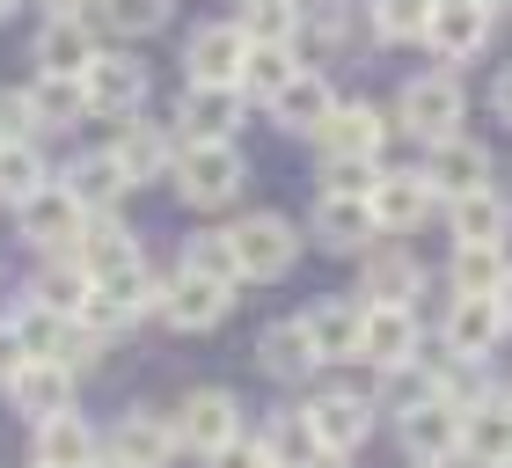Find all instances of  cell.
Returning <instances> with one entry per match:
<instances>
[{"label": "cell", "instance_id": "obj_1", "mask_svg": "<svg viewBox=\"0 0 512 468\" xmlns=\"http://www.w3.org/2000/svg\"><path fill=\"white\" fill-rule=\"evenodd\" d=\"M461 110H469V96H461V81H454V74H425V81H410L403 96H395V117H403V132L432 139V147L461 132Z\"/></svg>", "mask_w": 512, "mask_h": 468}, {"label": "cell", "instance_id": "obj_2", "mask_svg": "<svg viewBox=\"0 0 512 468\" xmlns=\"http://www.w3.org/2000/svg\"><path fill=\"white\" fill-rule=\"evenodd\" d=\"M227 242H235V256H242V278H286L293 256H300V234H293L286 213H249Z\"/></svg>", "mask_w": 512, "mask_h": 468}, {"label": "cell", "instance_id": "obj_3", "mask_svg": "<svg viewBox=\"0 0 512 468\" xmlns=\"http://www.w3.org/2000/svg\"><path fill=\"white\" fill-rule=\"evenodd\" d=\"M176 439H183V447H198V454L235 447V439H242V410H235V395H220V388L183 395V410H176Z\"/></svg>", "mask_w": 512, "mask_h": 468}, {"label": "cell", "instance_id": "obj_4", "mask_svg": "<svg viewBox=\"0 0 512 468\" xmlns=\"http://www.w3.org/2000/svg\"><path fill=\"white\" fill-rule=\"evenodd\" d=\"M176 183L191 205H227V198H242V154L235 147H191L176 161Z\"/></svg>", "mask_w": 512, "mask_h": 468}, {"label": "cell", "instance_id": "obj_5", "mask_svg": "<svg viewBox=\"0 0 512 468\" xmlns=\"http://www.w3.org/2000/svg\"><path fill=\"white\" fill-rule=\"evenodd\" d=\"M242 59H249V44H242L235 22L198 30L191 52H183V66H191V88H235V81H242Z\"/></svg>", "mask_w": 512, "mask_h": 468}, {"label": "cell", "instance_id": "obj_6", "mask_svg": "<svg viewBox=\"0 0 512 468\" xmlns=\"http://www.w3.org/2000/svg\"><path fill=\"white\" fill-rule=\"evenodd\" d=\"M96 37L81 30L74 15H52L37 30V66H44V81H88V66H96Z\"/></svg>", "mask_w": 512, "mask_h": 468}, {"label": "cell", "instance_id": "obj_7", "mask_svg": "<svg viewBox=\"0 0 512 468\" xmlns=\"http://www.w3.org/2000/svg\"><path fill=\"white\" fill-rule=\"evenodd\" d=\"M176 125L191 132V147H227V132L242 125V96L235 88H183Z\"/></svg>", "mask_w": 512, "mask_h": 468}, {"label": "cell", "instance_id": "obj_8", "mask_svg": "<svg viewBox=\"0 0 512 468\" xmlns=\"http://www.w3.org/2000/svg\"><path fill=\"white\" fill-rule=\"evenodd\" d=\"M432 191H447V198H469V191H491V154L476 147V139H439L432 147V169H425Z\"/></svg>", "mask_w": 512, "mask_h": 468}, {"label": "cell", "instance_id": "obj_9", "mask_svg": "<svg viewBox=\"0 0 512 468\" xmlns=\"http://www.w3.org/2000/svg\"><path fill=\"white\" fill-rule=\"evenodd\" d=\"M410 351H417V315L410 308H366V330H359V359L366 366H410Z\"/></svg>", "mask_w": 512, "mask_h": 468}, {"label": "cell", "instance_id": "obj_10", "mask_svg": "<svg viewBox=\"0 0 512 468\" xmlns=\"http://www.w3.org/2000/svg\"><path fill=\"white\" fill-rule=\"evenodd\" d=\"M461 454L483 468H512V403H469L461 410Z\"/></svg>", "mask_w": 512, "mask_h": 468}, {"label": "cell", "instance_id": "obj_11", "mask_svg": "<svg viewBox=\"0 0 512 468\" xmlns=\"http://www.w3.org/2000/svg\"><path fill=\"white\" fill-rule=\"evenodd\" d=\"M8 395H15V410H22V417H37V425H44V417H66L74 373H66L59 359H30V366H22L15 381H8Z\"/></svg>", "mask_w": 512, "mask_h": 468}, {"label": "cell", "instance_id": "obj_12", "mask_svg": "<svg viewBox=\"0 0 512 468\" xmlns=\"http://www.w3.org/2000/svg\"><path fill=\"white\" fill-rule=\"evenodd\" d=\"M227 308H235V300H227V286H213V278H191V271H176L169 293H161V315H169L176 330H213Z\"/></svg>", "mask_w": 512, "mask_h": 468}, {"label": "cell", "instance_id": "obj_13", "mask_svg": "<svg viewBox=\"0 0 512 468\" xmlns=\"http://www.w3.org/2000/svg\"><path fill=\"white\" fill-rule=\"evenodd\" d=\"M315 139H322V154H330V161H374L381 154V110L344 103V110H330V125H322Z\"/></svg>", "mask_w": 512, "mask_h": 468}, {"label": "cell", "instance_id": "obj_14", "mask_svg": "<svg viewBox=\"0 0 512 468\" xmlns=\"http://www.w3.org/2000/svg\"><path fill=\"white\" fill-rule=\"evenodd\" d=\"M300 417H308V432H315V447L322 454H352L359 447V439H366V403H359V395H322V403L315 410H300Z\"/></svg>", "mask_w": 512, "mask_h": 468}, {"label": "cell", "instance_id": "obj_15", "mask_svg": "<svg viewBox=\"0 0 512 468\" xmlns=\"http://www.w3.org/2000/svg\"><path fill=\"white\" fill-rule=\"evenodd\" d=\"M81 271H88V286H110V278H125L139 271V249H132V234L118 220H96L81 234Z\"/></svg>", "mask_w": 512, "mask_h": 468}, {"label": "cell", "instance_id": "obj_16", "mask_svg": "<svg viewBox=\"0 0 512 468\" xmlns=\"http://www.w3.org/2000/svg\"><path fill=\"white\" fill-rule=\"evenodd\" d=\"M300 330H308L315 359H344V351H359V330H366V308H344V300H315L308 315H300Z\"/></svg>", "mask_w": 512, "mask_h": 468}, {"label": "cell", "instance_id": "obj_17", "mask_svg": "<svg viewBox=\"0 0 512 468\" xmlns=\"http://www.w3.org/2000/svg\"><path fill=\"white\" fill-rule=\"evenodd\" d=\"M505 198L498 191H469V198H454V249H498L505 242Z\"/></svg>", "mask_w": 512, "mask_h": 468}, {"label": "cell", "instance_id": "obj_18", "mask_svg": "<svg viewBox=\"0 0 512 468\" xmlns=\"http://www.w3.org/2000/svg\"><path fill=\"white\" fill-rule=\"evenodd\" d=\"M374 205H366V198H330V191H322V205H315V234H322V242H330V249H366V242H374Z\"/></svg>", "mask_w": 512, "mask_h": 468}, {"label": "cell", "instance_id": "obj_19", "mask_svg": "<svg viewBox=\"0 0 512 468\" xmlns=\"http://www.w3.org/2000/svg\"><path fill=\"white\" fill-rule=\"evenodd\" d=\"M81 88H88V110H132L147 96V66L139 59H96Z\"/></svg>", "mask_w": 512, "mask_h": 468}, {"label": "cell", "instance_id": "obj_20", "mask_svg": "<svg viewBox=\"0 0 512 468\" xmlns=\"http://www.w3.org/2000/svg\"><path fill=\"white\" fill-rule=\"evenodd\" d=\"M74 227H81V205L66 198V191H37L30 205H22V234H30V242H37L44 256L74 242Z\"/></svg>", "mask_w": 512, "mask_h": 468}, {"label": "cell", "instance_id": "obj_21", "mask_svg": "<svg viewBox=\"0 0 512 468\" xmlns=\"http://www.w3.org/2000/svg\"><path fill=\"white\" fill-rule=\"evenodd\" d=\"M271 110H278V125H286V132H322V125H330V110H337V96H330L315 74H293V81L271 96Z\"/></svg>", "mask_w": 512, "mask_h": 468}, {"label": "cell", "instance_id": "obj_22", "mask_svg": "<svg viewBox=\"0 0 512 468\" xmlns=\"http://www.w3.org/2000/svg\"><path fill=\"white\" fill-rule=\"evenodd\" d=\"M403 447H410V454H425V461H454V447H461V417L432 395L425 410H410V417H403Z\"/></svg>", "mask_w": 512, "mask_h": 468}, {"label": "cell", "instance_id": "obj_23", "mask_svg": "<svg viewBox=\"0 0 512 468\" xmlns=\"http://www.w3.org/2000/svg\"><path fill=\"white\" fill-rule=\"evenodd\" d=\"M439 52L447 59H469L483 37H491V8H483V0H454V8H439L432 15V30H425Z\"/></svg>", "mask_w": 512, "mask_h": 468}, {"label": "cell", "instance_id": "obj_24", "mask_svg": "<svg viewBox=\"0 0 512 468\" xmlns=\"http://www.w3.org/2000/svg\"><path fill=\"white\" fill-rule=\"evenodd\" d=\"M110 161L125 169V183H147L169 169V132L161 125H118V147H110Z\"/></svg>", "mask_w": 512, "mask_h": 468}, {"label": "cell", "instance_id": "obj_25", "mask_svg": "<svg viewBox=\"0 0 512 468\" xmlns=\"http://www.w3.org/2000/svg\"><path fill=\"white\" fill-rule=\"evenodd\" d=\"M256 366H264V373H278V381H300V373L315 366V344H308V330H300V322H271V330L256 337Z\"/></svg>", "mask_w": 512, "mask_h": 468}, {"label": "cell", "instance_id": "obj_26", "mask_svg": "<svg viewBox=\"0 0 512 468\" xmlns=\"http://www.w3.org/2000/svg\"><path fill=\"white\" fill-rule=\"evenodd\" d=\"M498 330H505V322H498V300H454V315H447V344H454L469 366L498 344Z\"/></svg>", "mask_w": 512, "mask_h": 468}, {"label": "cell", "instance_id": "obj_27", "mask_svg": "<svg viewBox=\"0 0 512 468\" xmlns=\"http://www.w3.org/2000/svg\"><path fill=\"white\" fill-rule=\"evenodd\" d=\"M366 205H374L381 227H417V220L432 213V183L425 176H381V191L366 198Z\"/></svg>", "mask_w": 512, "mask_h": 468}, {"label": "cell", "instance_id": "obj_28", "mask_svg": "<svg viewBox=\"0 0 512 468\" xmlns=\"http://www.w3.org/2000/svg\"><path fill=\"white\" fill-rule=\"evenodd\" d=\"M59 191H66V198H74L81 213H88V205H110L118 191H132V183H125V169H118L110 154H81L74 169H66V183H59Z\"/></svg>", "mask_w": 512, "mask_h": 468}, {"label": "cell", "instance_id": "obj_29", "mask_svg": "<svg viewBox=\"0 0 512 468\" xmlns=\"http://www.w3.org/2000/svg\"><path fill=\"white\" fill-rule=\"evenodd\" d=\"M96 439H88L81 417H44L37 425V468H88Z\"/></svg>", "mask_w": 512, "mask_h": 468}, {"label": "cell", "instance_id": "obj_30", "mask_svg": "<svg viewBox=\"0 0 512 468\" xmlns=\"http://www.w3.org/2000/svg\"><path fill=\"white\" fill-rule=\"evenodd\" d=\"M410 293H417V256L410 249L374 256V271H366V308H410Z\"/></svg>", "mask_w": 512, "mask_h": 468}, {"label": "cell", "instance_id": "obj_31", "mask_svg": "<svg viewBox=\"0 0 512 468\" xmlns=\"http://www.w3.org/2000/svg\"><path fill=\"white\" fill-rule=\"evenodd\" d=\"M498 293H505L498 249H454V300H498Z\"/></svg>", "mask_w": 512, "mask_h": 468}, {"label": "cell", "instance_id": "obj_32", "mask_svg": "<svg viewBox=\"0 0 512 468\" xmlns=\"http://www.w3.org/2000/svg\"><path fill=\"white\" fill-rule=\"evenodd\" d=\"M183 271H191V278H213V286H235V278H242V256H235L227 234H191V242H183Z\"/></svg>", "mask_w": 512, "mask_h": 468}, {"label": "cell", "instance_id": "obj_33", "mask_svg": "<svg viewBox=\"0 0 512 468\" xmlns=\"http://www.w3.org/2000/svg\"><path fill=\"white\" fill-rule=\"evenodd\" d=\"M37 191H44V161H37V147H30V139H8V147H0V198L30 205Z\"/></svg>", "mask_w": 512, "mask_h": 468}, {"label": "cell", "instance_id": "obj_34", "mask_svg": "<svg viewBox=\"0 0 512 468\" xmlns=\"http://www.w3.org/2000/svg\"><path fill=\"white\" fill-rule=\"evenodd\" d=\"M110 454H118V468H161V454H169V432H161L154 417H125L118 439H110Z\"/></svg>", "mask_w": 512, "mask_h": 468}, {"label": "cell", "instance_id": "obj_35", "mask_svg": "<svg viewBox=\"0 0 512 468\" xmlns=\"http://www.w3.org/2000/svg\"><path fill=\"white\" fill-rule=\"evenodd\" d=\"M432 15H439V0H374V30L388 44H417L432 30Z\"/></svg>", "mask_w": 512, "mask_h": 468}, {"label": "cell", "instance_id": "obj_36", "mask_svg": "<svg viewBox=\"0 0 512 468\" xmlns=\"http://www.w3.org/2000/svg\"><path fill=\"white\" fill-rule=\"evenodd\" d=\"M293 74H300V66H293L286 44H249V59H242V88H256V96H278V88H286Z\"/></svg>", "mask_w": 512, "mask_h": 468}, {"label": "cell", "instance_id": "obj_37", "mask_svg": "<svg viewBox=\"0 0 512 468\" xmlns=\"http://www.w3.org/2000/svg\"><path fill=\"white\" fill-rule=\"evenodd\" d=\"M293 0H249V8H242V22H235V30H242V44H286L293 37Z\"/></svg>", "mask_w": 512, "mask_h": 468}, {"label": "cell", "instance_id": "obj_38", "mask_svg": "<svg viewBox=\"0 0 512 468\" xmlns=\"http://www.w3.org/2000/svg\"><path fill=\"white\" fill-rule=\"evenodd\" d=\"M44 308H52V315H81V300L88 293H96V286H88V271L81 264H44Z\"/></svg>", "mask_w": 512, "mask_h": 468}, {"label": "cell", "instance_id": "obj_39", "mask_svg": "<svg viewBox=\"0 0 512 468\" xmlns=\"http://www.w3.org/2000/svg\"><path fill=\"white\" fill-rule=\"evenodd\" d=\"M271 461H286V468H308V461H322V447H315V432H308V417H286V425L271 432V447H264Z\"/></svg>", "mask_w": 512, "mask_h": 468}, {"label": "cell", "instance_id": "obj_40", "mask_svg": "<svg viewBox=\"0 0 512 468\" xmlns=\"http://www.w3.org/2000/svg\"><path fill=\"white\" fill-rule=\"evenodd\" d=\"M110 8V30H125V37H147L169 22V0H103Z\"/></svg>", "mask_w": 512, "mask_h": 468}, {"label": "cell", "instance_id": "obj_41", "mask_svg": "<svg viewBox=\"0 0 512 468\" xmlns=\"http://www.w3.org/2000/svg\"><path fill=\"white\" fill-rule=\"evenodd\" d=\"M322 183H330V198H374L381 191L374 161H322Z\"/></svg>", "mask_w": 512, "mask_h": 468}, {"label": "cell", "instance_id": "obj_42", "mask_svg": "<svg viewBox=\"0 0 512 468\" xmlns=\"http://www.w3.org/2000/svg\"><path fill=\"white\" fill-rule=\"evenodd\" d=\"M30 103H37V117H81L88 110V88L81 81H37Z\"/></svg>", "mask_w": 512, "mask_h": 468}, {"label": "cell", "instance_id": "obj_43", "mask_svg": "<svg viewBox=\"0 0 512 468\" xmlns=\"http://www.w3.org/2000/svg\"><path fill=\"white\" fill-rule=\"evenodd\" d=\"M30 132H37L30 88H0V147H8V139H30Z\"/></svg>", "mask_w": 512, "mask_h": 468}, {"label": "cell", "instance_id": "obj_44", "mask_svg": "<svg viewBox=\"0 0 512 468\" xmlns=\"http://www.w3.org/2000/svg\"><path fill=\"white\" fill-rule=\"evenodd\" d=\"M213 468H271V454L256 447V439H235V447H220V454H213Z\"/></svg>", "mask_w": 512, "mask_h": 468}, {"label": "cell", "instance_id": "obj_45", "mask_svg": "<svg viewBox=\"0 0 512 468\" xmlns=\"http://www.w3.org/2000/svg\"><path fill=\"white\" fill-rule=\"evenodd\" d=\"M22 366H30V351H22V337H15V330H0V388H8Z\"/></svg>", "mask_w": 512, "mask_h": 468}, {"label": "cell", "instance_id": "obj_46", "mask_svg": "<svg viewBox=\"0 0 512 468\" xmlns=\"http://www.w3.org/2000/svg\"><path fill=\"white\" fill-rule=\"evenodd\" d=\"M498 117H505V125H512V66H505V74H498Z\"/></svg>", "mask_w": 512, "mask_h": 468}, {"label": "cell", "instance_id": "obj_47", "mask_svg": "<svg viewBox=\"0 0 512 468\" xmlns=\"http://www.w3.org/2000/svg\"><path fill=\"white\" fill-rule=\"evenodd\" d=\"M498 322H512V278H505V293H498Z\"/></svg>", "mask_w": 512, "mask_h": 468}, {"label": "cell", "instance_id": "obj_48", "mask_svg": "<svg viewBox=\"0 0 512 468\" xmlns=\"http://www.w3.org/2000/svg\"><path fill=\"white\" fill-rule=\"evenodd\" d=\"M44 8H52V15H74V8H88V0H44Z\"/></svg>", "mask_w": 512, "mask_h": 468}, {"label": "cell", "instance_id": "obj_49", "mask_svg": "<svg viewBox=\"0 0 512 468\" xmlns=\"http://www.w3.org/2000/svg\"><path fill=\"white\" fill-rule=\"evenodd\" d=\"M8 15H15V0H0V22H8Z\"/></svg>", "mask_w": 512, "mask_h": 468}, {"label": "cell", "instance_id": "obj_50", "mask_svg": "<svg viewBox=\"0 0 512 468\" xmlns=\"http://www.w3.org/2000/svg\"><path fill=\"white\" fill-rule=\"evenodd\" d=\"M483 8H512V0H483Z\"/></svg>", "mask_w": 512, "mask_h": 468}, {"label": "cell", "instance_id": "obj_51", "mask_svg": "<svg viewBox=\"0 0 512 468\" xmlns=\"http://www.w3.org/2000/svg\"><path fill=\"white\" fill-rule=\"evenodd\" d=\"M308 468H337V461H308Z\"/></svg>", "mask_w": 512, "mask_h": 468}, {"label": "cell", "instance_id": "obj_52", "mask_svg": "<svg viewBox=\"0 0 512 468\" xmlns=\"http://www.w3.org/2000/svg\"><path fill=\"white\" fill-rule=\"evenodd\" d=\"M432 468H461V461H432Z\"/></svg>", "mask_w": 512, "mask_h": 468}]
</instances>
